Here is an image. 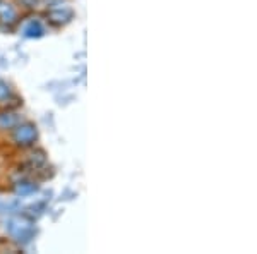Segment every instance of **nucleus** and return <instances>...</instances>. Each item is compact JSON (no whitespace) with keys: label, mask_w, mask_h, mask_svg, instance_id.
Masks as SVG:
<instances>
[{"label":"nucleus","mask_w":257,"mask_h":254,"mask_svg":"<svg viewBox=\"0 0 257 254\" xmlns=\"http://www.w3.org/2000/svg\"><path fill=\"white\" fill-rule=\"evenodd\" d=\"M21 2H23L26 7H36V4H38V0H21Z\"/></svg>","instance_id":"9b49d317"},{"label":"nucleus","mask_w":257,"mask_h":254,"mask_svg":"<svg viewBox=\"0 0 257 254\" xmlns=\"http://www.w3.org/2000/svg\"><path fill=\"white\" fill-rule=\"evenodd\" d=\"M12 97V91L9 86L6 84V82L0 81V103H6L7 100Z\"/></svg>","instance_id":"6e6552de"},{"label":"nucleus","mask_w":257,"mask_h":254,"mask_svg":"<svg viewBox=\"0 0 257 254\" xmlns=\"http://www.w3.org/2000/svg\"><path fill=\"white\" fill-rule=\"evenodd\" d=\"M74 18V11L69 6H52L48 11V19L55 26H64V24L70 23Z\"/></svg>","instance_id":"7ed1b4c3"},{"label":"nucleus","mask_w":257,"mask_h":254,"mask_svg":"<svg viewBox=\"0 0 257 254\" xmlns=\"http://www.w3.org/2000/svg\"><path fill=\"white\" fill-rule=\"evenodd\" d=\"M23 35L26 36V38H31V40L41 38V36L45 35V28H43V24H41V21H38V19H31L30 23L24 24Z\"/></svg>","instance_id":"20e7f679"},{"label":"nucleus","mask_w":257,"mask_h":254,"mask_svg":"<svg viewBox=\"0 0 257 254\" xmlns=\"http://www.w3.org/2000/svg\"><path fill=\"white\" fill-rule=\"evenodd\" d=\"M45 161H47V156H45V151H41V149H38V151L31 155V163L35 165V166L43 165Z\"/></svg>","instance_id":"1a4fd4ad"},{"label":"nucleus","mask_w":257,"mask_h":254,"mask_svg":"<svg viewBox=\"0 0 257 254\" xmlns=\"http://www.w3.org/2000/svg\"><path fill=\"white\" fill-rule=\"evenodd\" d=\"M36 139H38V129H36L35 124L24 122V124H18V126L14 127L12 141H14L18 146L30 148L36 143Z\"/></svg>","instance_id":"f03ea898"},{"label":"nucleus","mask_w":257,"mask_h":254,"mask_svg":"<svg viewBox=\"0 0 257 254\" xmlns=\"http://www.w3.org/2000/svg\"><path fill=\"white\" fill-rule=\"evenodd\" d=\"M16 18H18V14H16L14 7L9 2H6V0H0V23L12 24L16 23Z\"/></svg>","instance_id":"39448f33"},{"label":"nucleus","mask_w":257,"mask_h":254,"mask_svg":"<svg viewBox=\"0 0 257 254\" xmlns=\"http://www.w3.org/2000/svg\"><path fill=\"white\" fill-rule=\"evenodd\" d=\"M18 206V201H0V213H6V211H14Z\"/></svg>","instance_id":"9d476101"},{"label":"nucleus","mask_w":257,"mask_h":254,"mask_svg":"<svg viewBox=\"0 0 257 254\" xmlns=\"http://www.w3.org/2000/svg\"><path fill=\"white\" fill-rule=\"evenodd\" d=\"M6 228H7V234H9L18 244L31 242V239L36 234L33 222L24 218V216L23 218H11L9 222L6 223Z\"/></svg>","instance_id":"f257e3e1"},{"label":"nucleus","mask_w":257,"mask_h":254,"mask_svg":"<svg viewBox=\"0 0 257 254\" xmlns=\"http://www.w3.org/2000/svg\"><path fill=\"white\" fill-rule=\"evenodd\" d=\"M21 122L18 114H12V112H4L0 114V129H14Z\"/></svg>","instance_id":"0eeeda50"},{"label":"nucleus","mask_w":257,"mask_h":254,"mask_svg":"<svg viewBox=\"0 0 257 254\" xmlns=\"http://www.w3.org/2000/svg\"><path fill=\"white\" fill-rule=\"evenodd\" d=\"M38 191V184L33 181H19L14 184V193L18 196H30Z\"/></svg>","instance_id":"423d86ee"}]
</instances>
